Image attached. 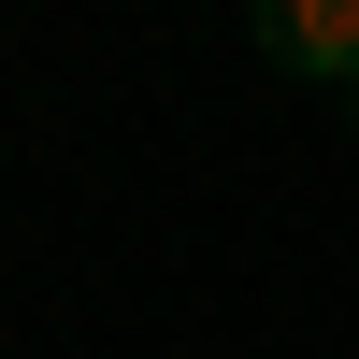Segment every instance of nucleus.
I'll return each instance as SVG.
<instances>
[{"label": "nucleus", "mask_w": 359, "mask_h": 359, "mask_svg": "<svg viewBox=\"0 0 359 359\" xmlns=\"http://www.w3.org/2000/svg\"><path fill=\"white\" fill-rule=\"evenodd\" d=\"M259 29H273V57H302V72H345V86H359V0H259Z\"/></svg>", "instance_id": "obj_1"}]
</instances>
